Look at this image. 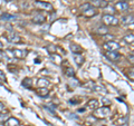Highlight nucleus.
<instances>
[{
  "instance_id": "f3484780",
  "label": "nucleus",
  "mask_w": 134,
  "mask_h": 126,
  "mask_svg": "<svg viewBox=\"0 0 134 126\" xmlns=\"http://www.w3.org/2000/svg\"><path fill=\"white\" fill-rule=\"evenodd\" d=\"M74 60L76 61V64L78 66H82V64L84 62V57L81 54H74Z\"/></svg>"
},
{
  "instance_id": "7ed1b4c3",
  "label": "nucleus",
  "mask_w": 134,
  "mask_h": 126,
  "mask_svg": "<svg viewBox=\"0 0 134 126\" xmlns=\"http://www.w3.org/2000/svg\"><path fill=\"white\" fill-rule=\"evenodd\" d=\"M7 39L8 41H10L12 44H19L21 43V37H20L18 33L15 32V31H10L9 33L7 35Z\"/></svg>"
},
{
  "instance_id": "393cba45",
  "label": "nucleus",
  "mask_w": 134,
  "mask_h": 126,
  "mask_svg": "<svg viewBox=\"0 0 134 126\" xmlns=\"http://www.w3.org/2000/svg\"><path fill=\"white\" fill-rule=\"evenodd\" d=\"M47 50H48L49 53L54 54V53H55L56 50H57V47H56V46H54V45H48V46H47Z\"/></svg>"
},
{
  "instance_id": "f8f14e48",
  "label": "nucleus",
  "mask_w": 134,
  "mask_h": 126,
  "mask_svg": "<svg viewBox=\"0 0 134 126\" xmlns=\"http://www.w3.org/2000/svg\"><path fill=\"white\" fill-rule=\"evenodd\" d=\"M134 22V15H127L122 18V24L124 25H131Z\"/></svg>"
},
{
  "instance_id": "4be33fe9",
  "label": "nucleus",
  "mask_w": 134,
  "mask_h": 126,
  "mask_svg": "<svg viewBox=\"0 0 134 126\" xmlns=\"http://www.w3.org/2000/svg\"><path fill=\"white\" fill-rule=\"evenodd\" d=\"M91 7H92V6H91V3H90V2H86V3H83V5L79 7V10H81L83 14H84V12H85L86 10H88Z\"/></svg>"
},
{
  "instance_id": "1a4fd4ad",
  "label": "nucleus",
  "mask_w": 134,
  "mask_h": 126,
  "mask_svg": "<svg viewBox=\"0 0 134 126\" xmlns=\"http://www.w3.org/2000/svg\"><path fill=\"white\" fill-rule=\"evenodd\" d=\"M20 125V122L15 118V117H10L5 122V126H19Z\"/></svg>"
},
{
  "instance_id": "7c9ffc66",
  "label": "nucleus",
  "mask_w": 134,
  "mask_h": 126,
  "mask_svg": "<svg viewBox=\"0 0 134 126\" xmlns=\"http://www.w3.org/2000/svg\"><path fill=\"white\" fill-rule=\"evenodd\" d=\"M102 103H103L104 105H110V104H111V100H108V98H103Z\"/></svg>"
},
{
  "instance_id": "c756f323",
  "label": "nucleus",
  "mask_w": 134,
  "mask_h": 126,
  "mask_svg": "<svg viewBox=\"0 0 134 126\" xmlns=\"http://www.w3.org/2000/svg\"><path fill=\"white\" fill-rule=\"evenodd\" d=\"M107 41H113V39H114V36H111V35H106L105 37H104Z\"/></svg>"
},
{
  "instance_id": "412c9836",
  "label": "nucleus",
  "mask_w": 134,
  "mask_h": 126,
  "mask_svg": "<svg viewBox=\"0 0 134 126\" xmlns=\"http://www.w3.org/2000/svg\"><path fill=\"white\" fill-rule=\"evenodd\" d=\"M65 74H66L68 77H74V76H75V70H74L73 67L67 66V68H65Z\"/></svg>"
},
{
  "instance_id": "aec40b11",
  "label": "nucleus",
  "mask_w": 134,
  "mask_h": 126,
  "mask_svg": "<svg viewBox=\"0 0 134 126\" xmlns=\"http://www.w3.org/2000/svg\"><path fill=\"white\" fill-rule=\"evenodd\" d=\"M96 14H97V11H96L95 7H93V6H92L88 10H86L85 12H84V15L87 16V17H92V16H94V15H96Z\"/></svg>"
},
{
  "instance_id": "a211bd4d",
  "label": "nucleus",
  "mask_w": 134,
  "mask_h": 126,
  "mask_svg": "<svg viewBox=\"0 0 134 126\" xmlns=\"http://www.w3.org/2000/svg\"><path fill=\"white\" fill-rule=\"evenodd\" d=\"M21 85L24 87H26V88H31L32 87V81H31V78H29V77H26L23 81L21 83Z\"/></svg>"
},
{
  "instance_id": "f03ea898",
  "label": "nucleus",
  "mask_w": 134,
  "mask_h": 126,
  "mask_svg": "<svg viewBox=\"0 0 134 126\" xmlns=\"http://www.w3.org/2000/svg\"><path fill=\"white\" fill-rule=\"evenodd\" d=\"M102 20L105 25H112V26H116L119 24V19L114 17L113 15H104L102 17Z\"/></svg>"
},
{
  "instance_id": "20e7f679",
  "label": "nucleus",
  "mask_w": 134,
  "mask_h": 126,
  "mask_svg": "<svg viewBox=\"0 0 134 126\" xmlns=\"http://www.w3.org/2000/svg\"><path fill=\"white\" fill-rule=\"evenodd\" d=\"M121 46L116 43V41H106L104 44V48H105L107 51H116V50L120 49Z\"/></svg>"
},
{
  "instance_id": "9d476101",
  "label": "nucleus",
  "mask_w": 134,
  "mask_h": 126,
  "mask_svg": "<svg viewBox=\"0 0 134 126\" xmlns=\"http://www.w3.org/2000/svg\"><path fill=\"white\" fill-rule=\"evenodd\" d=\"M37 94H38L40 97H47L49 94V89L47 87H39L37 89Z\"/></svg>"
},
{
  "instance_id": "72a5a7b5",
  "label": "nucleus",
  "mask_w": 134,
  "mask_h": 126,
  "mask_svg": "<svg viewBox=\"0 0 134 126\" xmlns=\"http://www.w3.org/2000/svg\"><path fill=\"white\" fill-rule=\"evenodd\" d=\"M129 59H130V61H132L133 64H134V55H133V56H131V57H130Z\"/></svg>"
},
{
  "instance_id": "0eeeda50",
  "label": "nucleus",
  "mask_w": 134,
  "mask_h": 126,
  "mask_svg": "<svg viewBox=\"0 0 134 126\" xmlns=\"http://www.w3.org/2000/svg\"><path fill=\"white\" fill-rule=\"evenodd\" d=\"M12 56L18 58V59H23V58H25V56H26V50H21V49H12Z\"/></svg>"
},
{
  "instance_id": "2eb2a0df",
  "label": "nucleus",
  "mask_w": 134,
  "mask_h": 126,
  "mask_svg": "<svg viewBox=\"0 0 134 126\" xmlns=\"http://www.w3.org/2000/svg\"><path fill=\"white\" fill-rule=\"evenodd\" d=\"M92 90H95L97 93H103V94H105L107 91L105 87H103L102 85H97V84H94L93 87H92Z\"/></svg>"
},
{
  "instance_id": "473e14b6",
  "label": "nucleus",
  "mask_w": 134,
  "mask_h": 126,
  "mask_svg": "<svg viewBox=\"0 0 134 126\" xmlns=\"http://www.w3.org/2000/svg\"><path fill=\"white\" fill-rule=\"evenodd\" d=\"M7 117V115H3V114H1V113H0V121H2V119H5Z\"/></svg>"
},
{
  "instance_id": "e433bc0d",
  "label": "nucleus",
  "mask_w": 134,
  "mask_h": 126,
  "mask_svg": "<svg viewBox=\"0 0 134 126\" xmlns=\"http://www.w3.org/2000/svg\"><path fill=\"white\" fill-rule=\"evenodd\" d=\"M7 1H10V0H7Z\"/></svg>"
},
{
  "instance_id": "f257e3e1",
  "label": "nucleus",
  "mask_w": 134,
  "mask_h": 126,
  "mask_svg": "<svg viewBox=\"0 0 134 126\" xmlns=\"http://www.w3.org/2000/svg\"><path fill=\"white\" fill-rule=\"evenodd\" d=\"M111 114V110L108 106H103L100 108H96L94 111V115L97 117V118H104V117H107Z\"/></svg>"
},
{
  "instance_id": "c9c22d12",
  "label": "nucleus",
  "mask_w": 134,
  "mask_h": 126,
  "mask_svg": "<svg viewBox=\"0 0 134 126\" xmlns=\"http://www.w3.org/2000/svg\"><path fill=\"white\" fill-rule=\"evenodd\" d=\"M105 2H107V3H110V2H112V1H114V0H104Z\"/></svg>"
},
{
  "instance_id": "6e6552de",
  "label": "nucleus",
  "mask_w": 134,
  "mask_h": 126,
  "mask_svg": "<svg viewBox=\"0 0 134 126\" xmlns=\"http://www.w3.org/2000/svg\"><path fill=\"white\" fill-rule=\"evenodd\" d=\"M116 9L117 10H121V11H125L129 9V3L126 1H124V0H121V1H119L116 3Z\"/></svg>"
},
{
  "instance_id": "4c0bfd02",
  "label": "nucleus",
  "mask_w": 134,
  "mask_h": 126,
  "mask_svg": "<svg viewBox=\"0 0 134 126\" xmlns=\"http://www.w3.org/2000/svg\"><path fill=\"white\" fill-rule=\"evenodd\" d=\"M133 55H134V53H133Z\"/></svg>"
},
{
  "instance_id": "f704fd0d",
  "label": "nucleus",
  "mask_w": 134,
  "mask_h": 126,
  "mask_svg": "<svg viewBox=\"0 0 134 126\" xmlns=\"http://www.w3.org/2000/svg\"><path fill=\"white\" fill-rule=\"evenodd\" d=\"M2 49H3V44L0 41V50H2Z\"/></svg>"
},
{
  "instance_id": "bb28decb",
  "label": "nucleus",
  "mask_w": 134,
  "mask_h": 126,
  "mask_svg": "<svg viewBox=\"0 0 134 126\" xmlns=\"http://www.w3.org/2000/svg\"><path fill=\"white\" fill-rule=\"evenodd\" d=\"M49 84V82H47L46 79H38V85L41 87V85H44V87H46Z\"/></svg>"
},
{
  "instance_id": "4468645a",
  "label": "nucleus",
  "mask_w": 134,
  "mask_h": 126,
  "mask_svg": "<svg viewBox=\"0 0 134 126\" xmlns=\"http://www.w3.org/2000/svg\"><path fill=\"white\" fill-rule=\"evenodd\" d=\"M0 19L5 20V21H10V20H16L17 19V16L10 15V14H2L1 16H0Z\"/></svg>"
},
{
  "instance_id": "cd10ccee",
  "label": "nucleus",
  "mask_w": 134,
  "mask_h": 126,
  "mask_svg": "<svg viewBox=\"0 0 134 126\" xmlns=\"http://www.w3.org/2000/svg\"><path fill=\"white\" fill-rule=\"evenodd\" d=\"M129 78L132 79V81H134V67L130 69V71H129Z\"/></svg>"
},
{
  "instance_id": "39448f33",
  "label": "nucleus",
  "mask_w": 134,
  "mask_h": 126,
  "mask_svg": "<svg viewBox=\"0 0 134 126\" xmlns=\"http://www.w3.org/2000/svg\"><path fill=\"white\" fill-rule=\"evenodd\" d=\"M35 5H36V7H38V8H40V9H43V10H47V11L54 10L53 6L50 5V3H48V2H45V1H36Z\"/></svg>"
},
{
  "instance_id": "dca6fc26",
  "label": "nucleus",
  "mask_w": 134,
  "mask_h": 126,
  "mask_svg": "<svg viewBox=\"0 0 134 126\" xmlns=\"http://www.w3.org/2000/svg\"><path fill=\"white\" fill-rule=\"evenodd\" d=\"M70 50H72L74 54H81L83 51L82 47L77 44H70Z\"/></svg>"
},
{
  "instance_id": "b1692460",
  "label": "nucleus",
  "mask_w": 134,
  "mask_h": 126,
  "mask_svg": "<svg viewBox=\"0 0 134 126\" xmlns=\"http://www.w3.org/2000/svg\"><path fill=\"white\" fill-rule=\"evenodd\" d=\"M124 40L126 41L127 44H132L134 43V35H126L124 37Z\"/></svg>"
},
{
  "instance_id": "a878e982",
  "label": "nucleus",
  "mask_w": 134,
  "mask_h": 126,
  "mask_svg": "<svg viewBox=\"0 0 134 126\" xmlns=\"http://www.w3.org/2000/svg\"><path fill=\"white\" fill-rule=\"evenodd\" d=\"M91 3V6H95V7H100V3H102V2H100V0H92V1L90 2Z\"/></svg>"
},
{
  "instance_id": "c85d7f7f",
  "label": "nucleus",
  "mask_w": 134,
  "mask_h": 126,
  "mask_svg": "<svg viewBox=\"0 0 134 126\" xmlns=\"http://www.w3.org/2000/svg\"><path fill=\"white\" fill-rule=\"evenodd\" d=\"M0 81H1V82H6L7 81L6 75H5V73H3L2 70H0Z\"/></svg>"
},
{
  "instance_id": "423d86ee",
  "label": "nucleus",
  "mask_w": 134,
  "mask_h": 126,
  "mask_svg": "<svg viewBox=\"0 0 134 126\" xmlns=\"http://www.w3.org/2000/svg\"><path fill=\"white\" fill-rule=\"evenodd\" d=\"M105 56H106L107 59H110L112 61H116V60H119L121 58V55L119 53H116V51H107L105 54Z\"/></svg>"
},
{
  "instance_id": "2f4dec72",
  "label": "nucleus",
  "mask_w": 134,
  "mask_h": 126,
  "mask_svg": "<svg viewBox=\"0 0 134 126\" xmlns=\"http://www.w3.org/2000/svg\"><path fill=\"white\" fill-rule=\"evenodd\" d=\"M5 108H6V107H5V105H3L1 102H0V113H2L3 111H5Z\"/></svg>"
},
{
  "instance_id": "ddd939ff",
  "label": "nucleus",
  "mask_w": 134,
  "mask_h": 126,
  "mask_svg": "<svg viewBox=\"0 0 134 126\" xmlns=\"http://www.w3.org/2000/svg\"><path fill=\"white\" fill-rule=\"evenodd\" d=\"M45 17L43 16V15H36L35 17L32 18V22L34 24H38V25H41V24H44L45 22Z\"/></svg>"
},
{
  "instance_id": "6ab92c4d",
  "label": "nucleus",
  "mask_w": 134,
  "mask_h": 126,
  "mask_svg": "<svg viewBox=\"0 0 134 126\" xmlns=\"http://www.w3.org/2000/svg\"><path fill=\"white\" fill-rule=\"evenodd\" d=\"M50 59H52L53 62H55V64H57V65L62 62V57L56 55V54H52V55H50Z\"/></svg>"
},
{
  "instance_id": "5701e85b",
  "label": "nucleus",
  "mask_w": 134,
  "mask_h": 126,
  "mask_svg": "<svg viewBox=\"0 0 134 126\" xmlns=\"http://www.w3.org/2000/svg\"><path fill=\"white\" fill-rule=\"evenodd\" d=\"M107 31H108V30H107V28H106L105 26H100V27L97 28V30H96V32L100 33V35H103V33H104V35H106Z\"/></svg>"
},
{
  "instance_id": "9b49d317",
  "label": "nucleus",
  "mask_w": 134,
  "mask_h": 126,
  "mask_svg": "<svg viewBox=\"0 0 134 126\" xmlns=\"http://www.w3.org/2000/svg\"><path fill=\"white\" fill-rule=\"evenodd\" d=\"M87 108H90V110H96V108H98V100L97 99H90L88 103H87Z\"/></svg>"
}]
</instances>
